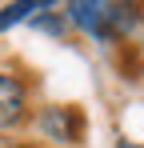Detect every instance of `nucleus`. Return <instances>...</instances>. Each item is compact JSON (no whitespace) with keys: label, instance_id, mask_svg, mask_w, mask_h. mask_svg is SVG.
Masks as SVG:
<instances>
[{"label":"nucleus","instance_id":"f03ea898","mask_svg":"<svg viewBox=\"0 0 144 148\" xmlns=\"http://www.w3.org/2000/svg\"><path fill=\"white\" fill-rule=\"evenodd\" d=\"M36 132L60 148H72L84 140V112L76 104H48L36 116Z\"/></svg>","mask_w":144,"mask_h":148},{"label":"nucleus","instance_id":"f257e3e1","mask_svg":"<svg viewBox=\"0 0 144 148\" xmlns=\"http://www.w3.org/2000/svg\"><path fill=\"white\" fill-rule=\"evenodd\" d=\"M144 12L132 0H72L64 4V24L92 36L96 44H120L140 28Z\"/></svg>","mask_w":144,"mask_h":148},{"label":"nucleus","instance_id":"20e7f679","mask_svg":"<svg viewBox=\"0 0 144 148\" xmlns=\"http://www.w3.org/2000/svg\"><path fill=\"white\" fill-rule=\"evenodd\" d=\"M48 4L44 0H16V4H8V8H0V32H8L12 24H28L36 12H44Z\"/></svg>","mask_w":144,"mask_h":148},{"label":"nucleus","instance_id":"423d86ee","mask_svg":"<svg viewBox=\"0 0 144 148\" xmlns=\"http://www.w3.org/2000/svg\"><path fill=\"white\" fill-rule=\"evenodd\" d=\"M24 148H28V144H24Z\"/></svg>","mask_w":144,"mask_h":148},{"label":"nucleus","instance_id":"7ed1b4c3","mask_svg":"<svg viewBox=\"0 0 144 148\" xmlns=\"http://www.w3.org/2000/svg\"><path fill=\"white\" fill-rule=\"evenodd\" d=\"M28 112V84L12 72H0V132L16 128Z\"/></svg>","mask_w":144,"mask_h":148},{"label":"nucleus","instance_id":"39448f33","mask_svg":"<svg viewBox=\"0 0 144 148\" xmlns=\"http://www.w3.org/2000/svg\"><path fill=\"white\" fill-rule=\"evenodd\" d=\"M120 148H140V144H120Z\"/></svg>","mask_w":144,"mask_h":148}]
</instances>
